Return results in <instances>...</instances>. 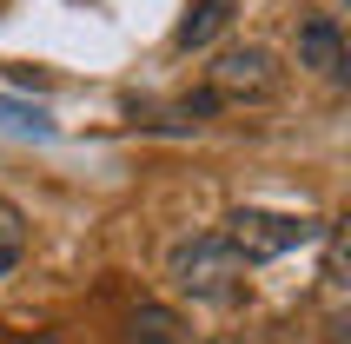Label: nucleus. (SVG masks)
<instances>
[{
	"mask_svg": "<svg viewBox=\"0 0 351 344\" xmlns=\"http://www.w3.org/2000/svg\"><path fill=\"white\" fill-rule=\"evenodd\" d=\"M298 66H312V73H325V79H345V34H338L332 14L298 20Z\"/></svg>",
	"mask_w": 351,
	"mask_h": 344,
	"instance_id": "4",
	"label": "nucleus"
},
{
	"mask_svg": "<svg viewBox=\"0 0 351 344\" xmlns=\"http://www.w3.org/2000/svg\"><path fill=\"white\" fill-rule=\"evenodd\" d=\"M20 251H27V219H20L7 199H0V271L20 265Z\"/></svg>",
	"mask_w": 351,
	"mask_h": 344,
	"instance_id": "7",
	"label": "nucleus"
},
{
	"mask_svg": "<svg viewBox=\"0 0 351 344\" xmlns=\"http://www.w3.org/2000/svg\"><path fill=\"white\" fill-rule=\"evenodd\" d=\"M232 7H239V0H193V14L179 20L173 47H179V53H193V47H206L213 34H226V20H232Z\"/></svg>",
	"mask_w": 351,
	"mask_h": 344,
	"instance_id": "5",
	"label": "nucleus"
},
{
	"mask_svg": "<svg viewBox=\"0 0 351 344\" xmlns=\"http://www.w3.org/2000/svg\"><path fill=\"white\" fill-rule=\"evenodd\" d=\"M126 344H186V331H179L173 311L139 305V311H133V325H126Z\"/></svg>",
	"mask_w": 351,
	"mask_h": 344,
	"instance_id": "6",
	"label": "nucleus"
},
{
	"mask_svg": "<svg viewBox=\"0 0 351 344\" xmlns=\"http://www.w3.org/2000/svg\"><path fill=\"white\" fill-rule=\"evenodd\" d=\"M226 245L245 258V265H265V258H285V251L312 245V225L305 219H292V212H258V206H239L232 219H226V232H219Z\"/></svg>",
	"mask_w": 351,
	"mask_h": 344,
	"instance_id": "2",
	"label": "nucleus"
},
{
	"mask_svg": "<svg viewBox=\"0 0 351 344\" xmlns=\"http://www.w3.org/2000/svg\"><path fill=\"white\" fill-rule=\"evenodd\" d=\"M206 93L219 106H245V99H272L278 93V60L265 47H232V53L213 60V79H206Z\"/></svg>",
	"mask_w": 351,
	"mask_h": 344,
	"instance_id": "3",
	"label": "nucleus"
},
{
	"mask_svg": "<svg viewBox=\"0 0 351 344\" xmlns=\"http://www.w3.org/2000/svg\"><path fill=\"white\" fill-rule=\"evenodd\" d=\"M27 344H53V338H27Z\"/></svg>",
	"mask_w": 351,
	"mask_h": 344,
	"instance_id": "9",
	"label": "nucleus"
},
{
	"mask_svg": "<svg viewBox=\"0 0 351 344\" xmlns=\"http://www.w3.org/2000/svg\"><path fill=\"white\" fill-rule=\"evenodd\" d=\"M0 126H14V133H47V119L27 113V106H14V99H0Z\"/></svg>",
	"mask_w": 351,
	"mask_h": 344,
	"instance_id": "8",
	"label": "nucleus"
},
{
	"mask_svg": "<svg viewBox=\"0 0 351 344\" xmlns=\"http://www.w3.org/2000/svg\"><path fill=\"white\" fill-rule=\"evenodd\" d=\"M245 271H252V265H245L219 232L173 251V285L186 291V298H199V305H232L239 291H245Z\"/></svg>",
	"mask_w": 351,
	"mask_h": 344,
	"instance_id": "1",
	"label": "nucleus"
}]
</instances>
